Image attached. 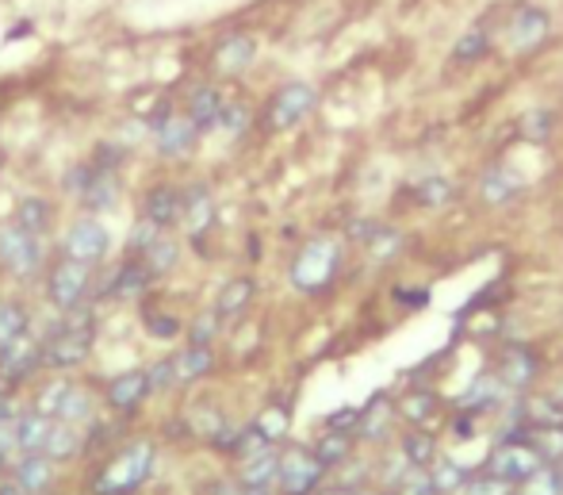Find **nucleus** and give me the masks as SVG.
Masks as SVG:
<instances>
[{
  "instance_id": "f704fd0d",
  "label": "nucleus",
  "mask_w": 563,
  "mask_h": 495,
  "mask_svg": "<svg viewBox=\"0 0 563 495\" xmlns=\"http://www.w3.org/2000/svg\"><path fill=\"white\" fill-rule=\"evenodd\" d=\"M315 454L326 469H333V464H342L353 454V438L345 431H326V438L315 442Z\"/></svg>"
},
{
  "instance_id": "4468645a",
  "label": "nucleus",
  "mask_w": 563,
  "mask_h": 495,
  "mask_svg": "<svg viewBox=\"0 0 563 495\" xmlns=\"http://www.w3.org/2000/svg\"><path fill=\"white\" fill-rule=\"evenodd\" d=\"M143 216H146V224L169 231L173 224H181V192H176L173 184H154V189L146 192Z\"/></svg>"
},
{
  "instance_id": "4c0bfd02",
  "label": "nucleus",
  "mask_w": 563,
  "mask_h": 495,
  "mask_svg": "<svg viewBox=\"0 0 563 495\" xmlns=\"http://www.w3.org/2000/svg\"><path fill=\"white\" fill-rule=\"evenodd\" d=\"M517 495H563V472L555 464H540L529 480H522Z\"/></svg>"
},
{
  "instance_id": "f03ea898",
  "label": "nucleus",
  "mask_w": 563,
  "mask_h": 495,
  "mask_svg": "<svg viewBox=\"0 0 563 495\" xmlns=\"http://www.w3.org/2000/svg\"><path fill=\"white\" fill-rule=\"evenodd\" d=\"M96 338V323L93 312H65V323L54 330V335L42 342V365L47 369H73L88 358Z\"/></svg>"
},
{
  "instance_id": "39448f33",
  "label": "nucleus",
  "mask_w": 563,
  "mask_h": 495,
  "mask_svg": "<svg viewBox=\"0 0 563 495\" xmlns=\"http://www.w3.org/2000/svg\"><path fill=\"white\" fill-rule=\"evenodd\" d=\"M322 476H326V464L318 461L315 449L292 446L284 457H280L277 480H280V487H284V495H307V492H315V484Z\"/></svg>"
},
{
  "instance_id": "5fc2aeb1",
  "label": "nucleus",
  "mask_w": 563,
  "mask_h": 495,
  "mask_svg": "<svg viewBox=\"0 0 563 495\" xmlns=\"http://www.w3.org/2000/svg\"><path fill=\"white\" fill-rule=\"evenodd\" d=\"M372 495H380V492H372Z\"/></svg>"
},
{
  "instance_id": "a18cd8bd",
  "label": "nucleus",
  "mask_w": 563,
  "mask_h": 495,
  "mask_svg": "<svg viewBox=\"0 0 563 495\" xmlns=\"http://www.w3.org/2000/svg\"><path fill=\"white\" fill-rule=\"evenodd\" d=\"M522 131H525V138H548V131H552V112H533V116H525V123H522Z\"/></svg>"
},
{
  "instance_id": "79ce46f5",
  "label": "nucleus",
  "mask_w": 563,
  "mask_h": 495,
  "mask_svg": "<svg viewBox=\"0 0 563 495\" xmlns=\"http://www.w3.org/2000/svg\"><path fill=\"white\" fill-rule=\"evenodd\" d=\"M456 495H514V484H506V480L484 472V476H468V484H464Z\"/></svg>"
},
{
  "instance_id": "aec40b11",
  "label": "nucleus",
  "mask_w": 563,
  "mask_h": 495,
  "mask_svg": "<svg viewBox=\"0 0 563 495\" xmlns=\"http://www.w3.org/2000/svg\"><path fill=\"white\" fill-rule=\"evenodd\" d=\"M16 484L24 487L27 495H39L54 484V461L47 454H27L16 469Z\"/></svg>"
},
{
  "instance_id": "72a5a7b5",
  "label": "nucleus",
  "mask_w": 563,
  "mask_h": 495,
  "mask_svg": "<svg viewBox=\"0 0 563 495\" xmlns=\"http://www.w3.org/2000/svg\"><path fill=\"white\" fill-rule=\"evenodd\" d=\"M20 335H27V312L16 300H0V350L16 342Z\"/></svg>"
},
{
  "instance_id": "2eb2a0df",
  "label": "nucleus",
  "mask_w": 563,
  "mask_h": 495,
  "mask_svg": "<svg viewBox=\"0 0 563 495\" xmlns=\"http://www.w3.org/2000/svg\"><path fill=\"white\" fill-rule=\"evenodd\" d=\"M154 131H158V150L161 154H184L192 143H196V135H199V128L192 123L188 112H184V116L166 112L158 123H154Z\"/></svg>"
},
{
  "instance_id": "4be33fe9",
  "label": "nucleus",
  "mask_w": 563,
  "mask_h": 495,
  "mask_svg": "<svg viewBox=\"0 0 563 495\" xmlns=\"http://www.w3.org/2000/svg\"><path fill=\"white\" fill-rule=\"evenodd\" d=\"M222 108H227V100H222V93H219V88H211V85L196 88V93H192V100H188V116H192V123H196L199 131L219 128Z\"/></svg>"
},
{
  "instance_id": "412c9836",
  "label": "nucleus",
  "mask_w": 563,
  "mask_h": 495,
  "mask_svg": "<svg viewBox=\"0 0 563 495\" xmlns=\"http://www.w3.org/2000/svg\"><path fill=\"white\" fill-rule=\"evenodd\" d=\"M254 58H257V43L249 39V35H231V39H222L219 50H215V65H219L222 73L246 70Z\"/></svg>"
},
{
  "instance_id": "a19ab883",
  "label": "nucleus",
  "mask_w": 563,
  "mask_h": 495,
  "mask_svg": "<svg viewBox=\"0 0 563 495\" xmlns=\"http://www.w3.org/2000/svg\"><path fill=\"white\" fill-rule=\"evenodd\" d=\"M533 449L552 464L555 454H563V426H533Z\"/></svg>"
},
{
  "instance_id": "dca6fc26",
  "label": "nucleus",
  "mask_w": 563,
  "mask_h": 495,
  "mask_svg": "<svg viewBox=\"0 0 563 495\" xmlns=\"http://www.w3.org/2000/svg\"><path fill=\"white\" fill-rule=\"evenodd\" d=\"M399 415L411 426H418V431H433V426L441 423V396H433V391L426 388L406 391L403 400H399Z\"/></svg>"
},
{
  "instance_id": "cd10ccee",
  "label": "nucleus",
  "mask_w": 563,
  "mask_h": 495,
  "mask_svg": "<svg viewBox=\"0 0 563 495\" xmlns=\"http://www.w3.org/2000/svg\"><path fill=\"white\" fill-rule=\"evenodd\" d=\"M88 415H93V396H88V391L81 388V384L70 381V388H65V396H62V403H58V415L54 419H62V423L77 426V423H85Z\"/></svg>"
},
{
  "instance_id": "e433bc0d",
  "label": "nucleus",
  "mask_w": 563,
  "mask_h": 495,
  "mask_svg": "<svg viewBox=\"0 0 563 495\" xmlns=\"http://www.w3.org/2000/svg\"><path fill=\"white\" fill-rule=\"evenodd\" d=\"M254 426L265 434V442H280L287 434V426H292V411H287V403H269V408L257 415Z\"/></svg>"
},
{
  "instance_id": "9d476101",
  "label": "nucleus",
  "mask_w": 563,
  "mask_h": 495,
  "mask_svg": "<svg viewBox=\"0 0 563 495\" xmlns=\"http://www.w3.org/2000/svg\"><path fill=\"white\" fill-rule=\"evenodd\" d=\"M548 32H552V20H548V12H540V9H517L514 16H510V24H506V39H510V47L514 50H537L540 43L548 39Z\"/></svg>"
},
{
  "instance_id": "603ef678",
  "label": "nucleus",
  "mask_w": 563,
  "mask_h": 495,
  "mask_svg": "<svg viewBox=\"0 0 563 495\" xmlns=\"http://www.w3.org/2000/svg\"><path fill=\"white\" fill-rule=\"evenodd\" d=\"M0 495H27V492L16 484V480H12V484H0Z\"/></svg>"
},
{
  "instance_id": "c03bdc74",
  "label": "nucleus",
  "mask_w": 563,
  "mask_h": 495,
  "mask_svg": "<svg viewBox=\"0 0 563 495\" xmlns=\"http://www.w3.org/2000/svg\"><path fill=\"white\" fill-rule=\"evenodd\" d=\"M146 330H150L154 338H176L181 335V319H173V315H166V312H150L146 315Z\"/></svg>"
},
{
  "instance_id": "37998d69",
  "label": "nucleus",
  "mask_w": 563,
  "mask_h": 495,
  "mask_svg": "<svg viewBox=\"0 0 563 495\" xmlns=\"http://www.w3.org/2000/svg\"><path fill=\"white\" fill-rule=\"evenodd\" d=\"M368 250H372L380 262H388V257L399 250V234L383 231V227H372V231H368Z\"/></svg>"
},
{
  "instance_id": "f8f14e48",
  "label": "nucleus",
  "mask_w": 563,
  "mask_h": 495,
  "mask_svg": "<svg viewBox=\"0 0 563 495\" xmlns=\"http://www.w3.org/2000/svg\"><path fill=\"white\" fill-rule=\"evenodd\" d=\"M154 280V273L146 269L143 257H127L123 265H115V269L108 273V280H103V295H111V300H123V295H138L146 292Z\"/></svg>"
},
{
  "instance_id": "2f4dec72",
  "label": "nucleus",
  "mask_w": 563,
  "mask_h": 495,
  "mask_svg": "<svg viewBox=\"0 0 563 495\" xmlns=\"http://www.w3.org/2000/svg\"><path fill=\"white\" fill-rule=\"evenodd\" d=\"M50 219H54V212H50V204L42 201V196H27V201L20 204L16 224L24 227V231H32V234H47V231H50Z\"/></svg>"
},
{
  "instance_id": "a878e982",
  "label": "nucleus",
  "mask_w": 563,
  "mask_h": 495,
  "mask_svg": "<svg viewBox=\"0 0 563 495\" xmlns=\"http://www.w3.org/2000/svg\"><path fill=\"white\" fill-rule=\"evenodd\" d=\"M517 189H522V181H517L510 169L494 166L484 173V184H479V192H484V201L487 204H510L517 196Z\"/></svg>"
},
{
  "instance_id": "7ed1b4c3",
  "label": "nucleus",
  "mask_w": 563,
  "mask_h": 495,
  "mask_svg": "<svg viewBox=\"0 0 563 495\" xmlns=\"http://www.w3.org/2000/svg\"><path fill=\"white\" fill-rule=\"evenodd\" d=\"M342 269V242L333 239H315L295 254L292 262V285L299 292H322Z\"/></svg>"
},
{
  "instance_id": "bb28decb",
  "label": "nucleus",
  "mask_w": 563,
  "mask_h": 495,
  "mask_svg": "<svg viewBox=\"0 0 563 495\" xmlns=\"http://www.w3.org/2000/svg\"><path fill=\"white\" fill-rule=\"evenodd\" d=\"M277 469H280V454L261 449V454L246 457L238 480H242V484H254V487H269V480H277Z\"/></svg>"
},
{
  "instance_id": "7c9ffc66",
  "label": "nucleus",
  "mask_w": 563,
  "mask_h": 495,
  "mask_svg": "<svg viewBox=\"0 0 563 495\" xmlns=\"http://www.w3.org/2000/svg\"><path fill=\"white\" fill-rule=\"evenodd\" d=\"M138 257L146 262V269L154 273V277H161V273H169L176 265V242L169 239L166 231L158 234V239L150 242L146 250H138Z\"/></svg>"
},
{
  "instance_id": "0eeeda50",
  "label": "nucleus",
  "mask_w": 563,
  "mask_h": 495,
  "mask_svg": "<svg viewBox=\"0 0 563 495\" xmlns=\"http://www.w3.org/2000/svg\"><path fill=\"white\" fill-rule=\"evenodd\" d=\"M318 105V93L303 81H292V85L277 88V96L269 100V128L272 131H287L295 123H303Z\"/></svg>"
},
{
  "instance_id": "a211bd4d",
  "label": "nucleus",
  "mask_w": 563,
  "mask_h": 495,
  "mask_svg": "<svg viewBox=\"0 0 563 495\" xmlns=\"http://www.w3.org/2000/svg\"><path fill=\"white\" fill-rule=\"evenodd\" d=\"M169 365H173V384H192V381H199V376L211 373L215 353H211V346L192 342L188 350L173 353V358H169Z\"/></svg>"
},
{
  "instance_id": "c756f323",
  "label": "nucleus",
  "mask_w": 563,
  "mask_h": 495,
  "mask_svg": "<svg viewBox=\"0 0 563 495\" xmlns=\"http://www.w3.org/2000/svg\"><path fill=\"white\" fill-rule=\"evenodd\" d=\"M502 396V381L499 376H479L476 384H472V391L461 400L464 415H479L484 408H491V403H499Z\"/></svg>"
},
{
  "instance_id": "9b49d317",
  "label": "nucleus",
  "mask_w": 563,
  "mask_h": 495,
  "mask_svg": "<svg viewBox=\"0 0 563 495\" xmlns=\"http://www.w3.org/2000/svg\"><path fill=\"white\" fill-rule=\"evenodd\" d=\"M111 239H108V227H100L96 219H85V224H77L70 231V239H65V257H77V262L85 265H96L103 254H108Z\"/></svg>"
},
{
  "instance_id": "ea45409f",
  "label": "nucleus",
  "mask_w": 563,
  "mask_h": 495,
  "mask_svg": "<svg viewBox=\"0 0 563 495\" xmlns=\"http://www.w3.org/2000/svg\"><path fill=\"white\" fill-rule=\"evenodd\" d=\"M525 423L529 426H563V403L537 396V400L525 403Z\"/></svg>"
},
{
  "instance_id": "393cba45",
  "label": "nucleus",
  "mask_w": 563,
  "mask_h": 495,
  "mask_svg": "<svg viewBox=\"0 0 563 495\" xmlns=\"http://www.w3.org/2000/svg\"><path fill=\"white\" fill-rule=\"evenodd\" d=\"M257 292V280L254 277H234L222 285L219 292V304H215V312L219 315H242L249 307V300H254Z\"/></svg>"
},
{
  "instance_id": "423d86ee",
  "label": "nucleus",
  "mask_w": 563,
  "mask_h": 495,
  "mask_svg": "<svg viewBox=\"0 0 563 495\" xmlns=\"http://www.w3.org/2000/svg\"><path fill=\"white\" fill-rule=\"evenodd\" d=\"M540 464H548V461L533 446H525V442H502V446H494L491 457H487V472L499 476V480H506V484H522V480H529Z\"/></svg>"
},
{
  "instance_id": "de8ad7c7",
  "label": "nucleus",
  "mask_w": 563,
  "mask_h": 495,
  "mask_svg": "<svg viewBox=\"0 0 563 495\" xmlns=\"http://www.w3.org/2000/svg\"><path fill=\"white\" fill-rule=\"evenodd\" d=\"M395 495H441V492H437L429 476H411V480H403V484H399Z\"/></svg>"
},
{
  "instance_id": "c85d7f7f",
  "label": "nucleus",
  "mask_w": 563,
  "mask_h": 495,
  "mask_svg": "<svg viewBox=\"0 0 563 495\" xmlns=\"http://www.w3.org/2000/svg\"><path fill=\"white\" fill-rule=\"evenodd\" d=\"M42 454H47L50 461H65V457H77L81 454L77 426H70V423H54V426H50V438H47V446H42Z\"/></svg>"
},
{
  "instance_id": "1a4fd4ad",
  "label": "nucleus",
  "mask_w": 563,
  "mask_h": 495,
  "mask_svg": "<svg viewBox=\"0 0 563 495\" xmlns=\"http://www.w3.org/2000/svg\"><path fill=\"white\" fill-rule=\"evenodd\" d=\"M39 365H42V346L27 335H20L16 342H9L4 350H0V381L20 384V381H27Z\"/></svg>"
},
{
  "instance_id": "6e6552de",
  "label": "nucleus",
  "mask_w": 563,
  "mask_h": 495,
  "mask_svg": "<svg viewBox=\"0 0 563 495\" xmlns=\"http://www.w3.org/2000/svg\"><path fill=\"white\" fill-rule=\"evenodd\" d=\"M85 292H88V265L77 262V257H62L47 277L50 304L62 307V312H73V307H81Z\"/></svg>"
},
{
  "instance_id": "09e8293b",
  "label": "nucleus",
  "mask_w": 563,
  "mask_h": 495,
  "mask_svg": "<svg viewBox=\"0 0 563 495\" xmlns=\"http://www.w3.org/2000/svg\"><path fill=\"white\" fill-rule=\"evenodd\" d=\"M326 426H330V431H353V426H360V411L357 408H342L338 415L326 419Z\"/></svg>"
},
{
  "instance_id": "3c124183",
  "label": "nucleus",
  "mask_w": 563,
  "mask_h": 495,
  "mask_svg": "<svg viewBox=\"0 0 563 495\" xmlns=\"http://www.w3.org/2000/svg\"><path fill=\"white\" fill-rule=\"evenodd\" d=\"M12 419V384L0 381V423H9Z\"/></svg>"
},
{
  "instance_id": "ddd939ff",
  "label": "nucleus",
  "mask_w": 563,
  "mask_h": 495,
  "mask_svg": "<svg viewBox=\"0 0 563 495\" xmlns=\"http://www.w3.org/2000/svg\"><path fill=\"white\" fill-rule=\"evenodd\" d=\"M108 408L120 411V415H131V411H138V403L150 396V376L146 373H123L115 376V381L108 384Z\"/></svg>"
},
{
  "instance_id": "864d4df0",
  "label": "nucleus",
  "mask_w": 563,
  "mask_h": 495,
  "mask_svg": "<svg viewBox=\"0 0 563 495\" xmlns=\"http://www.w3.org/2000/svg\"><path fill=\"white\" fill-rule=\"evenodd\" d=\"M322 495H357V492H350V487H333V492H322Z\"/></svg>"
},
{
  "instance_id": "c9c22d12",
  "label": "nucleus",
  "mask_w": 563,
  "mask_h": 495,
  "mask_svg": "<svg viewBox=\"0 0 563 495\" xmlns=\"http://www.w3.org/2000/svg\"><path fill=\"white\" fill-rule=\"evenodd\" d=\"M487 50H491V35H487L484 27H472V32L461 35V43L453 47V62L456 65H472V62H479Z\"/></svg>"
},
{
  "instance_id": "49530a36",
  "label": "nucleus",
  "mask_w": 563,
  "mask_h": 495,
  "mask_svg": "<svg viewBox=\"0 0 563 495\" xmlns=\"http://www.w3.org/2000/svg\"><path fill=\"white\" fill-rule=\"evenodd\" d=\"M150 391H166V388H176L173 384V365H169V358L166 361H158V365L150 369Z\"/></svg>"
},
{
  "instance_id": "473e14b6",
  "label": "nucleus",
  "mask_w": 563,
  "mask_h": 495,
  "mask_svg": "<svg viewBox=\"0 0 563 495\" xmlns=\"http://www.w3.org/2000/svg\"><path fill=\"white\" fill-rule=\"evenodd\" d=\"M426 476L433 480L437 492H461V487L468 484V472H464L456 461H449V457H437V461L429 464Z\"/></svg>"
},
{
  "instance_id": "20e7f679",
  "label": "nucleus",
  "mask_w": 563,
  "mask_h": 495,
  "mask_svg": "<svg viewBox=\"0 0 563 495\" xmlns=\"http://www.w3.org/2000/svg\"><path fill=\"white\" fill-rule=\"evenodd\" d=\"M0 265L16 277H35L42 265V246L39 234L24 231L20 224H4L0 227Z\"/></svg>"
},
{
  "instance_id": "58836bf2",
  "label": "nucleus",
  "mask_w": 563,
  "mask_h": 495,
  "mask_svg": "<svg viewBox=\"0 0 563 495\" xmlns=\"http://www.w3.org/2000/svg\"><path fill=\"white\" fill-rule=\"evenodd\" d=\"M414 201L421 208H444V204L453 201V184L444 181V177H426V181L414 189Z\"/></svg>"
},
{
  "instance_id": "b1692460",
  "label": "nucleus",
  "mask_w": 563,
  "mask_h": 495,
  "mask_svg": "<svg viewBox=\"0 0 563 495\" xmlns=\"http://www.w3.org/2000/svg\"><path fill=\"white\" fill-rule=\"evenodd\" d=\"M399 454L406 457V464H414V469H429V464L437 461V438L429 431H406L403 442H399Z\"/></svg>"
},
{
  "instance_id": "8fccbe9b",
  "label": "nucleus",
  "mask_w": 563,
  "mask_h": 495,
  "mask_svg": "<svg viewBox=\"0 0 563 495\" xmlns=\"http://www.w3.org/2000/svg\"><path fill=\"white\" fill-rule=\"evenodd\" d=\"M215 495H265V487H254V484H242V480H234V484H222Z\"/></svg>"
},
{
  "instance_id": "5701e85b",
  "label": "nucleus",
  "mask_w": 563,
  "mask_h": 495,
  "mask_svg": "<svg viewBox=\"0 0 563 495\" xmlns=\"http://www.w3.org/2000/svg\"><path fill=\"white\" fill-rule=\"evenodd\" d=\"M181 224L188 227L196 239L207 231V224H211V196H207L204 189L181 192Z\"/></svg>"
},
{
  "instance_id": "f3484780",
  "label": "nucleus",
  "mask_w": 563,
  "mask_h": 495,
  "mask_svg": "<svg viewBox=\"0 0 563 495\" xmlns=\"http://www.w3.org/2000/svg\"><path fill=\"white\" fill-rule=\"evenodd\" d=\"M533 376H537V358L525 346H510L499 358V381L502 388H529Z\"/></svg>"
},
{
  "instance_id": "6ab92c4d",
  "label": "nucleus",
  "mask_w": 563,
  "mask_h": 495,
  "mask_svg": "<svg viewBox=\"0 0 563 495\" xmlns=\"http://www.w3.org/2000/svg\"><path fill=\"white\" fill-rule=\"evenodd\" d=\"M50 426H54V419L50 415H42V411H27V415L16 419L12 442H16L24 454H42V446H47V438H50Z\"/></svg>"
},
{
  "instance_id": "f257e3e1",
  "label": "nucleus",
  "mask_w": 563,
  "mask_h": 495,
  "mask_svg": "<svg viewBox=\"0 0 563 495\" xmlns=\"http://www.w3.org/2000/svg\"><path fill=\"white\" fill-rule=\"evenodd\" d=\"M154 469V442L150 438H135L111 457L100 472L93 476V492L96 495H131L143 487V480Z\"/></svg>"
}]
</instances>
